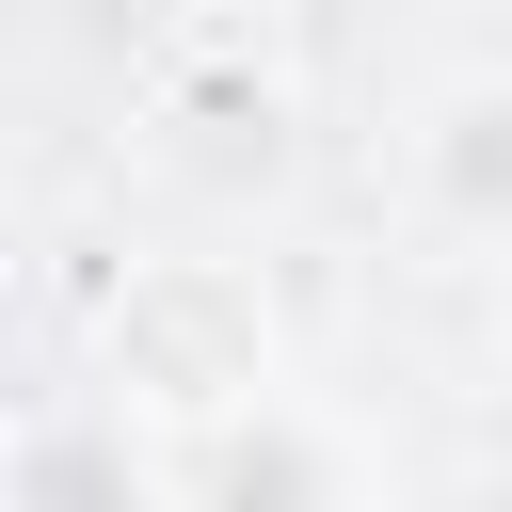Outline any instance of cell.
<instances>
[{
	"mask_svg": "<svg viewBox=\"0 0 512 512\" xmlns=\"http://www.w3.org/2000/svg\"><path fill=\"white\" fill-rule=\"evenodd\" d=\"M16 512H160V464L128 448V400H48L16 432Z\"/></svg>",
	"mask_w": 512,
	"mask_h": 512,
	"instance_id": "cell-2",
	"label": "cell"
},
{
	"mask_svg": "<svg viewBox=\"0 0 512 512\" xmlns=\"http://www.w3.org/2000/svg\"><path fill=\"white\" fill-rule=\"evenodd\" d=\"M416 192L464 240H512V80H448L416 112Z\"/></svg>",
	"mask_w": 512,
	"mask_h": 512,
	"instance_id": "cell-3",
	"label": "cell"
},
{
	"mask_svg": "<svg viewBox=\"0 0 512 512\" xmlns=\"http://www.w3.org/2000/svg\"><path fill=\"white\" fill-rule=\"evenodd\" d=\"M112 400H272L256 288L224 256H160L112 288Z\"/></svg>",
	"mask_w": 512,
	"mask_h": 512,
	"instance_id": "cell-1",
	"label": "cell"
}]
</instances>
